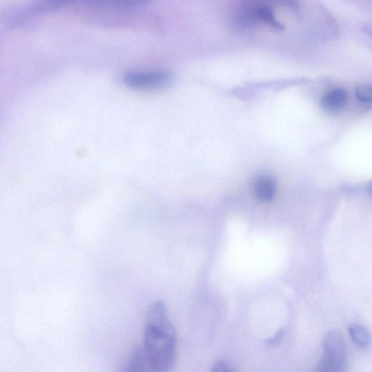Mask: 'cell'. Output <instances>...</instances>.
<instances>
[{"mask_svg":"<svg viewBox=\"0 0 372 372\" xmlns=\"http://www.w3.org/2000/svg\"><path fill=\"white\" fill-rule=\"evenodd\" d=\"M177 335L165 303L154 302L145 318L143 350L150 371L167 372L174 366Z\"/></svg>","mask_w":372,"mask_h":372,"instance_id":"obj_1","label":"cell"},{"mask_svg":"<svg viewBox=\"0 0 372 372\" xmlns=\"http://www.w3.org/2000/svg\"><path fill=\"white\" fill-rule=\"evenodd\" d=\"M232 22L238 29H248L258 25L282 29L273 7L257 0H241L232 14Z\"/></svg>","mask_w":372,"mask_h":372,"instance_id":"obj_2","label":"cell"},{"mask_svg":"<svg viewBox=\"0 0 372 372\" xmlns=\"http://www.w3.org/2000/svg\"><path fill=\"white\" fill-rule=\"evenodd\" d=\"M171 80L170 73L165 71L131 72H127L123 79L126 86L141 91L163 89Z\"/></svg>","mask_w":372,"mask_h":372,"instance_id":"obj_3","label":"cell"},{"mask_svg":"<svg viewBox=\"0 0 372 372\" xmlns=\"http://www.w3.org/2000/svg\"><path fill=\"white\" fill-rule=\"evenodd\" d=\"M323 348L326 357L347 364L348 348L341 332L332 330L328 332L323 339Z\"/></svg>","mask_w":372,"mask_h":372,"instance_id":"obj_4","label":"cell"},{"mask_svg":"<svg viewBox=\"0 0 372 372\" xmlns=\"http://www.w3.org/2000/svg\"><path fill=\"white\" fill-rule=\"evenodd\" d=\"M65 6L77 3L115 8H138L147 5L151 0H63Z\"/></svg>","mask_w":372,"mask_h":372,"instance_id":"obj_5","label":"cell"},{"mask_svg":"<svg viewBox=\"0 0 372 372\" xmlns=\"http://www.w3.org/2000/svg\"><path fill=\"white\" fill-rule=\"evenodd\" d=\"M348 94L343 89H334L323 95L321 106L328 112L335 113L343 110L348 103Z\"/></svg>","mask_w":372,"mask_h":372,"instance_id":"obj_6","label":"cell"},{"mask_svg":"<svg viewBox=\"0 0 372 372\" xmlns=\"http://www.w3.org/2000/svg\"><path fill=\"white\" fill-rule=\"evenodd\" d=\"M253 187L256 197L262 202L271 201L276 193V183L268 175L257 177Z\"/></svg>","mask_w":372,"mask_h":372,"instance_id":"obj_7","label":"cell"},{"mask_svg":"<svg viewBox=\"0 0 372 372\" xmlns=\"http://www.w3.org/2000/svg\"><path fill=\"white\" fill-rule=\"evenodd\" d=\"M348 332L352 341L357 346L364 348L371 345V334L368 329L360 323H351L348 328Z\"/></svg>","mask_w":372,"mask_h":372,"instance_id":"obj_8","label":"cell"},{"mask_svg":"<svg viewBox=\"0 0 372 372\" xmlns=\"http://www.w3.org/2000/svg\"><path fill=\"white\" fill-rule=\"evenodd\" d=\"M125 367L128 371H150L143 346L134 349Z\"/></svg>","mask_w":372,"mask_h":372,"instance_id":"obj_9","label":"cell"},{"mask_svg":"<svg viewBox=\"0 0 372 372\" xmlns=\"http://www.w3.org/2000/svg\"><path fill=\"white\" fill-rule=\"evenodd\" d=\"M347 366V364L325 357L318 363L315 370L318 372H343L346 370Z\"/></svg>","mask_w":372,"mask_h":372,"instance_id":"obj_10","label":"cell"},{"mask_svg":"<svg viewBox=\"0 0 372 372\" xmlns=\"http://www.w3.org/2000/svg\"><path fill=\"white\" fill-rule=\"evenodd\" d=\"M355 95L357 99L364 103H369L372 102V85L371 84H362L355 89Z\"/></svg>","mask_w":372,"mask_h":372,"instance_id":"obj_11","label":"cell"},{"mask_svg":"<svg viewBox=\"0 0 372 372\" xmlns=\"http://www.w3.org/2000/svg\"><path fill=\"white\" fill-rule=\"evenodd\" d=\"M270 6H282L289 8L296 9L299 6L298 0H257Z\"/></svg>","mask_w":372,"mask_h":372,"instance_id":"obj_12","label":"cell"},{"mask_svg":"<svg viewBox=\"0 0 372 372\" xmlns=\"http://www.w3.org/2000/svg\"><path fill=\"white\" fill-rule=\"evenodd\" d=\"M284 336V330H281L275 335L273 337L270 338L266 341V344L272 348L278 346L281 342L282 341V339Z\"/></svg>","mask_w":372,"mask_h":372,"instance_id":"obj_13","label":"cell"},{"mask_svg":"<svg viewBox=\"0 0 372 372\" xmlns=\"http://www.w3.org/2000/svg\"><path fill=\"white\" fill-rule=\"evenodd\" d=\"M214 372H229L232 371L229 366L223 361H218L212 369Z\"/></svg>","mask_w":372,"mask_h":372,"instance_id":"obj_14","label":"cell"},{"mask_svg":"<svg viewBox=\"0 0 372 372\" xmlns=\"http://www.w3.org/2000/svg\"><path fill=\"white\" fill-rule=\"evenodd\" d=\"M368 190L372 194V181L368 185Z\"/></svg>","mask_w":372,"mask_h":372,"instance_id":"obj_15","label":"cell"}]
</instances>
